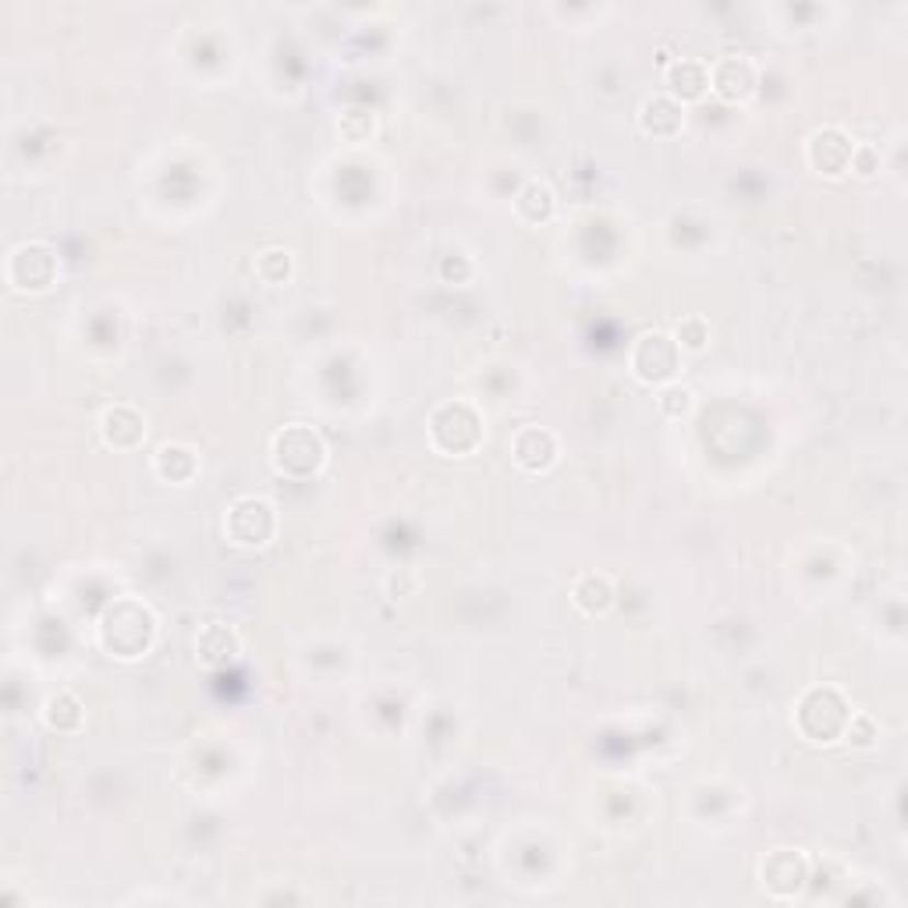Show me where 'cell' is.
Listing matches in <instances>:
<instances>
[{
    "label": "cell",
    "instance_id": "2",
    "mask_svg": "<svg viewBox=\"0 0 908 908\" xmlns=\"http://www.w3.org/2000/svg\"><path fill=\"white\" fill-rule=\"evenodd\" d=\"M327 462V447L320 441V433L313 427H284L274 436V465L287 476H313L316 468Z\"/></svg>",
    "mask_w": 908,
    "mask_h": 908
},
{
    "label": "cell",
    "instance_id": "10",
    "mask_svg": "<svg viewBox=\"0 0 908 908\" xmlns=\"http://www.w3.org/2000/svg\"><path fill=\"white\" fill-rule=\"evenodd\" d=\"M436 422H447V427H454L451 433H458L454 436V454H465V451H473L479 444V436H483V422L476 416V408L473 405H465V401H447L441 405L433 412Z\"/></svg>",
    "mask_w": 908,
    "mask_h": 908
},
{
    "label": "cell",
    "instance_id": "16",
    "mask_svg": "<svg viewBox=\"0 0 908 908\" xmlns=\"http://www.w3.org/2000/svg\"><path fill=\"white\" fill-rule=\"evenodd\" d=\"M157 473L171 483H185L200 473V458L189 444H163L157 451Z\"/></svg>",
    "mask_w": 908,
    "mask_h": 908
},
{
    "label": "cell",
    "instance_id": "20",
    "mask_svg": "<svg viewBox=\"0 0 908 908\" xmlns=\"http://www.w3.org/2000/svg\"><path fill=\"white\" fill-rule=\"evenodd\" d=\"M689 408H692V390H689V387L668 384V387L660 390V412H663V416L681 419V416H689Z\"/></svg>",
    "mask_w": 908,
    "mask_h": 908
},
{
    "label": "cell",
    "instance_id": "15",
    "mask_svg": "<svg viewBox=\"0 0 908 908\" xmlns=\"http://www.w3.org/2000/svg\"><path fill=\"white\" fill-rule=\"evenodd\" d=\"M668 82H671V93L681 97V100H700L706 89H710V68L703 60H689L681 57L668 68Z\"/></svg>",
    "mask_w": 908,
    "mask_h": 908
},
{
    "label": "cell",
    "instance_id": "4",
    "mask_svg": "<svg viewBox=\"0 0 908 908\" xmlns=\"http://www.w3.org/2000/svg\"><path fill=\"white\" fill-rule=\"evenodd\" d=\"M632 370L639 381H668L678 370V341L668 334H643L635 341Z\"/></svg>",
    "mask_w": 908,
    "mask_h": 908
},
{
    "label": "cell",
    "instance_id": "5",
    "mask_svg": "<svg viewBox=\"0 0 908 908\" xmlns=\"http://www.w3.org/2000/svg\"><path fill=\"white\" fill-rule=\"evenodd\" d=\"M855 143L841 128H824L809 139V163L820 174H844L852 168Z\"/></svg>",
    "mask_w": 908,
    "mask_h": 908
},
{
    "label": "cell",
    "instance_id": "18",
    "mask_svg": "<svg viewBox=\"0 0 908 908\" xmlns=\"http://www.w3.org/2000/svg\"><path fill=\"white\" fill-rule=\"evenodd\" d=\"M514 209L525 217V220H547L554 214V192L547 181H529V185L519 192V200H514Z\"/></svg>",
    "mask_w": 908,
    "mask_h": 908
},
{
    "label": "cell",
    "instance_id": "22",
    "mask_svg": "<svg viewBox=\"0 0 908 908\" xmlns=\"http://www.w3.org/2000/svg\"><path fill=\"white\" fill-rule=\"evenodd\" d=\"M876 724H873V717L870 714H852L849 717V728H844V738L852 741V746H859V749H870V746H876Z\"/></svg>",
    "mask_w": 908,
    "mask_h": 908
},
{
    "label": "cell",
    "instance_id": "7",
    "mask_svg": "<svg viewBox=\"0 0 908 908\" xmlns=\"http://www.w3.org/2000/svg\"><path fill=\"white\" fill-rule=\"evenodd\" d=\"M752 86H756V68H752V60L741 54L720 57L717 65L710 68V89L731 103L746 100L752 93Z\"/></svg>",
    "mask_w": 908,
    "mask_h": 908
},
{
    "label": "cell",
    "instance_id": "8",
    "mask_svg": "<svg viewBox=\"0 0 908 908\" xmlns=\"http://www.w3.org/2000/svg\"><path fill=\"white\" fill-rule=\"evenodd\" d=\"M514 462H519L525 473H547V468L557 462V436L551 430L529 427L514 436Z\"/></svg>",
    "mask_w": 908,
    "mask_h": 908
},
{
    "label": "cell",
    "instance_id": "11",
    "mask_svg": "<svg viewBox=\"0 0 908 908\" xmlns=\"http://www.w3.org/2000/svg\"><path fill=\"white\" fill-rule=\"evenodd\" d=\"M241 649V639L235 628L227 625H206L200 635H195V654L206 663V668H224V663H231Z\"/></svg>",
    "mask_w": 908,
    "mask_h": 908
},
{
    "label": "cell",
    "instance_id": "13",
    "mask_svg": "<svg viewBox=\"0 0 908 908\" xmlns=\"http://www.w3.org/2000/svg\"><path fill=\"white\" fill-rule=\"evenodd\" d=\"M639 125L646 135H674L685 125V114H681V103L674 97H654L643 103Z\"/></svg>",
    "mask_w": 908,
    "mask_h": 908
},
{
    "label": "cell",
    "instance_id": "6",
    "mask_svg": "<svg viewBox=\"0 0 908 908\" xmlns=\"http://www.w3.org/2000/svg\"><path fill=\"white\" fill-rule=\"evenodd\" d=\"M806 884V859L792 849H781L763 862V887L774 898H792Z\"/></svg>",
    "mask_w": 908,
    "mask_h": 908
},
{
    "label": "cell",
    "instance_id": "14",
    "mask_svg": "<svg viewBox=\"0 0 908 908\" xmlns=\"http://www.w3.org/2000/svg\"><path fill=\"white\" fill-rule=\"evenodd\" d=\"M571 600L582 614H603L614 603V586H611L608 575L589 571V575H582V579H575Z\"/></svg>",
    "mask_w": 908,
    "mask_h": 908
},
{
    "label": "cell",
    "instance_id": "12",
    "mask_svg": "<svg viewBox=\"0 0 908 908\" xmlns=\"http://www.w3.org/2000/svg\"><path fill=\"white\" fill-rule=\"evenodd\" d=\"M25 256H29V270L22 277H14L11 284L19 287V292H39V287H47L57 274V256L50 252V246H43V241H25Z\"/></svg>",
    "mask_w": 908,
    "mask_h": 908
},
{
    "label": "cell",
    "instance_id": "1",
    "mask_svg": "<svg viewBox=\"0 0 908 908\" xmlns=\"http://www.w3.org/2000/svg\"><path fill=\"white\" fill-rule=\"evenodd\" d=\"M103 643H107V649H114V657H143L149 643H154V635H157V622H154V614H149L146 603L139 600H121L114 603V608H107V614H103Z\"/></svg>",
    "mask_w": 908,
    "mask_h": 908
},
{
    "label": "cell",
    "instance_id": "9",
    "mask_svg": "<svg viewBox=\"0 0 908 908\" xmlns=\"http://www.w3.org/2000/svg\"><path fill=\"white\" fill-rule=\"evenodd\" d=\"M100 430H103V441L111 447H135L146 436V419L135 412L132 405H114L103 412Z\"/></svg>",
    "mask_w": 908,
    "mask_h": 908
},
{
    "label": "cell",
    "instance_id": "19",
    "mask_svg": "<svg viewBox=\"0 0 908 908\" xmlns=\"http://www.w3.org/2000/svg\"><path fill=\"white\" fill-rule=\"evenodd\" d=\"M681 348H689V352H700L710 341V324L703 316H685V320L678 324V338H674Z\"/></svg>",
    "mask_w": 908,
    "mask_h": 908
},
{
    "label": "cell",
    "instance_id": "3",
    "mask_svg": "<svg viewBox=\"0 0 908 908\" xmlns=\"http://www.w3.org/2000/svg\"><path fill=\"white\" fill-rule=\"evenodd\" d=\"M274 504L263 501V497H241V501L231 504L224 519V533L238 547H263V543L274 536Z\"/></svg>",
    "mask_w": 908,
    "mask_h": 908
},
{
    "label": "cell",
    "instance_id": "17",
    "mask_svg": "<svg viewBox=\"0 0 908 908\" xmlns=\"http://www.w3.org/2000/svg\"><path fill=\"white\" fill-rule=\"evenodd\" d=\"M43 717H47V724L54 731H79L82 728V703L75 700L71 692H57L47 700V706H43Z\"/></svg>",
    "mask_w": 908,
    "mask_h": 908
},
{
    "label": "cell",
    "instance_id": "21",
    "mask_svg": "<svg viewBox=\"0 0 908 908\" xmlns=\"http://www.w3.org/2000/svg\"><path fill=\"white\" fill-rule=\"evenodd\" d=\"M338 128L348 143H362V139H370L373 128H376V121L373 114H362V111H348L341 121H338Z\"/></svg>",
    "mask_w": 908,
    "mask_h": 908
}]
</instances>
